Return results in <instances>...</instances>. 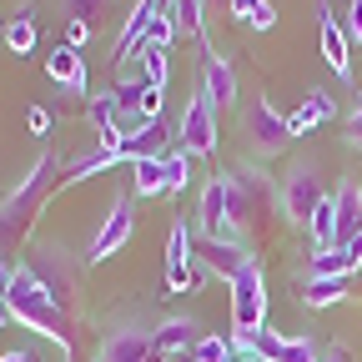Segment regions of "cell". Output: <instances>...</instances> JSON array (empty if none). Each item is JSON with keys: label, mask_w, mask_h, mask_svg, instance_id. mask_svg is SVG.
<instances>
[{"label": "cell", "mask_w": 362, "mask_h": 362, "mask_svg": "<svg viewBox=\"0 0 362 362\" xmlns=\"http://www.w3.org/2000/svg\"><path fill=\"white\" fill-rule=\"evenodd\" d=\"M56 181H66V161H61L56 151H45V156L30 166V176L21 181L6 202H0V257H11V252L25 247V237H30V226H35L45 197L56 192Z\"/></svg>", "instance_id": "6da1fadb"}, {"label": "cell", "mask_w": 362, "mask_h": 362, "mask_svg": "<svg viewBox=\"0 0 362 362\" xmlns=\"http://www.w3.org/2000/svg\"><path fill=\"white\" fill-rule=\"evenodd\" d=\"M6 302H11V317H16V322H25V327H35L40 337H56L61 347H71V317H66V307H61L51 292L30 277V267H21L16 277H11Z\"/></svg>", "instance_id": "7a4b0ae2"}, {"label": "cell", "mask_w": 362, "mask_h": 362, "mask_svg": "<svg viewBox=\"0 0 362 362\" xmlns=\"http://www.w3.org/2000/svg\"><path fill=\"white\" fill-rule=\"evenodd\" d=\"M267 216H272V181L262 171L226 176V221H232V232H267Z\"/></svg>", "instance_id": "3957f363"}, {"label": "cell", "mask_w": 362, "mask_h": 362, "mask_svg": "<svg viewBox=\"0 0 362 362\" xmlns=\"http://www.w3.org/2000/svg\"><path fill=\"white\" fill-rule=\"evenodd\" d=\"M262 327H267V277L257 262H247L232 277V342L247 352V342Z\"/></svg>", "instance_id": "277c9868"}, {"label": "cell", "mask_w": 362, "mask_h": 362, "mask_svg": "<svg viewBox=\"0 0 362 362\" xmlns=\"http://www.w3.org/2000/svg\"><path fill=\"white\" fill-rule=\"evenodd\" d=\"M176 146H187L192 156H216V111L206 96H192L176 126Z\"/></svg>", "instance_id": "5b68a950"}, {"label": "cell", "mask_w": 362, "mask_h": 362, "mask_svg": "<svg viewBox=\"0 0 362 362\" xmlns=\"http://www.w3.org/2000/svg\"><path fill=\"white\" fill-rule=\"evenodd\" d=\"M192 232L202 242H232V221H226V176H211L202 187V202H197V226Z\"/></svg>", "instance_id": "8992f818"}, {"label": "cell", "mask_w": 362, "mask_h": 362, "mask_svg": "<svg viewBox=\"0 0 362 362\" xmlns=\"http://www.w3.org/2000/svg\"><path fill=\"white\" fill-rule=\"evenodd\" d=\"M96 362H171V357L156 347L151 332H141V327H121V332H111V337L101 342Z\"/></svg>", "instance_id": "52a82bcc"}, {"label": "cell", "mask_w": 362, "mask_h": 362, "mask_svg": "<svg viewBox=\"0 0 362 362\" xmlns=\"http://www.w3.org/2000/svg\"><path fill=\"white\" fill-rule=\"evenodd\" d=\"M192 221H171V237H166V287L171 292H192L202 277L192 272Z\"/></svg>", "instance_id": "ba28073f"}, {"label": "cell", "mask_w": 362, "mask_h": 362, "mask_svg": "<svg viewBox=\"0 0 362 362\" xmlns=\"http://www.w3.org/2000/svg\"><path fill=\"white\" fill-rule=\"evenodd\" d=\"M247 136L257 141V151H282L292 141V126H287V116H277V106L267 96H257L247 106Z\"/></svg>", "instance_id": "9c48e42d"}, {"label": "cell", "mask_w": 362, "mask_h": 362, "mask_svg": "<svg viewBox=\"0 0 362 362\" xmlns=\"http://www.w3.org/2000/svg\"><path fill=\"white\" fill-rule=\"evenodd\" d=\"M30 277L51 292L61 307H71L76 302V292H81V277H76V267L66 262V252H40L35 257V267H30Z\"/></svg>", "instance_id": "30bf717a"}, {"label": "cell", "mask_w": 362, "mask_h": 362, "mask_svg": "<svg viewBox=\"0 0 362 362\" xmlns=\"http://www.w3.org/2000/svg\"><path fill=\"white\" fill-rule=\"evenodd\" d=\"M131 226H136V216H131V192H121V197H116V206H111V216L101 221V232L90 237V262H111V257L126 247Z\"/></svg>", "instance_id": "8fae6325"}, {"label": "cell", "mask_w": 362, "mask_h": 362, "mask_svg": "<svg viewBox=\"0 0 362 362\" xmlns=\"http://www.w3.org/2000/svg\"><path fill=\"white\" fill-rule=\"evenodd\" d=\"M247 357H257V362H322L307 337H282V332H267V327L247 342Z\"/></svg>", "instance_id": "7c38bea8"}, {"label": "cell", "mask_w": 362, "mask_h": 362, "mask_svg": "<svg viewBox=\"0 0 362 362\" xmlns=\"http://www.w3.org/2000/svg\"><path fill=\"white\" fill-rule=\"evenodd\" d=\"M327 202V192H322V176H317L312 166H297L292 176H287V216L292 221H312V211Z\"/></svg>", "instance_id": "4fadbf2b"}, {"label": "cell", "mask_w": 362, "mask_h": 362, "mask_svg": "<svg viewBox=\"0 0 362 362\" xmlns=\"http://www.w3.org/2000/svg\"><path fill=\"white\" fill-rule=\"evenodd\" d=\"M166 6H161V0H136V11L126 16V25H121V35H116V66H126L136 51H141V45H146V30H151V21L161 16Z\"/></svg>", "instance_id": "5bb4252c"}, {"label": "cell", "mask_w": 362, "mask_h": 362, "mask_svg": "<svg viewBox=\"0 0 362 362\" xmlns=\"http://www.w3.org/2000/svg\"><path fill=\"white\" fill-rule=\"evenodd\" d=\"M202 96L211 101V111L237 106V71L226 66V56H216V51H206V61H202Z\"/></svg>", "instance_id": "9a60e30c"}, {"label": "cell", "mask_w": 362, "mask_h": 362, "mask_svg": "<svg viewBox=\"0 0 362 362\" xmlns=\"http://www.w3.org/2000/svg\"><path fill=\"white\" fill-rule=\"evenodd\" d=\"M362 242V187L357 181H342L337 187V232H332V247L347 252Z\"/></svg>", "instance_id": "2e32d148"}, {"label": "cell", "mask_w": 362, "mask_h": 362, "mask_svg": "<svg viewBox=\"0 0 362 362\" xmlns=\"http://www.w3.org/2000/svg\"><path fill=\"white\" fill-rule=\"evenodd\" d=\"M317 25H322V61L337 71V81H347V71H352V61H347V25H337V16H332V6L327 0H317Z\"/></svg>", "instance_id": "e0dca14e"}, {"label": "cell", "mask_w": 362, "mask_h": 362, "mask_svg": "<svg viewBox=\"0 0 362 362\" xmlns=\"http://www.w3.org/2000/svg\"><path fill=\"white\" fill-rule=\"evenodd\" d=\"M45 76L56 86H66L71 96H86V61H81L76 45H56V51L45 56Z\"/></svg>", "instance_id": "ac0fdd59"}, {"label": "cell", "mask_w": 362, "mask_h": 362, "mask_svg": "<svg viewBox=\"0 0 362 362\" xmlns=\"http://www.w3.org/2000/svg\"><path fill=\"white\" fill-rule=\"evenodd\" d=\"M86 116H90V131H96V151H116L121 156V121H116V106H111V96H90V106H86Z\"/></svg>", "instance_id": "d6986e66"}, {"label": "cell", "mask_w": 362, "mask_h": 362, "mask_svg": "<svg viewBox=\"0 0 362 362\" xmlns=\"http://www.w3.org/2000/svg\"><path fill=\"white\" fill-rule=\"evenodd\" d=\"M151 337H156V347H161L166 357H176V352H192V347L202 342V327L192 322V317H166Z\"/></svg>", "instance_id": "ffe728a7"}, {"label": "cell", "mask_w": 362, "mask_h": 362, "mask_svg": "<svg viewBox=\"0 0 362 362\" xmlns=\"http://www.w3.org/2000/svg\"><path fill=\"white\" fill-rule=\"evenodd\" d=\"M337 116V101L327 96V90H307V101L287 116V126H292V136H307L312 126H322V121H332Z\"/></svg>", "instance_id": "44dd1931"}, {"label": "cell", "mask_w": 362, "mask_h": 362, "mask_svg": "<svg viewBox=\"0 0 362 362\" xmlns=\"http://www.w3.org/2000/svg\"><path fill=\"white\" fill-rule=\"evenodd\" d=\"M171 141V131H166V121H151L146 131H136V136H126V141H121V161H151L161 146Z\"/></svg>", "instance_id": "7402d4cb"}, {"label": "cell", "mask_w": 362, "mask_h": 362, "mask_svg": "<svg viewBox=\"0 0 362 362\" xmlns=\"http://www.w3.org/2000/svg\"><path fill=\"white\" fill-rule=\"evenodd\" d=\"M166 16L176 25V40H202L206 35V6L202 0H171Z\"/></svg>", "instance_id": "603a6c76"}, {"label": "cell", "mask_w": 362, "mask_h": 362, "mask_svg": "<svg viewBox=\"0 0 362 362\" xmlns=\"http://www.w3.org/2000/svg\"><path fill=\"white\" fill-rule=\"evenodd\" d=\"M202 257H206V267H211V272H221L226 282H232L247 262H257V257H252V252H242L237 242H202Z\"/></svg>", "instance_id": "cb8c5ba5"}, {"label": "cell", "mask_w": 362, "mask_h": 362, "mask_svg": "<svg viewBox=\"0 0 362 362\" xmlns=\"http://www.w3.org/2000/svg\"><path fill=\"white\" fill-rule=\"evenodd\" d=\"M297 297H302L307 307H332V302L347 297V282H342V277H302V282H297Z\"/></svg>", "instance_id": "d4e9b609"}, {"label": "cell", "mask_w": 362, "mask_h": 362, "mask_svg": "<svg viewBox=\"0 0 362 362\" xmlns=\"http://www.w3.org/2000/svg\"><path fill=\"white\" fill-rule=\"evenodd\" d=\"M6 45H11V56H30L35 51V6H21L6 21Z\"/></svg>", "instance_id": "484cf974"}, {"label": "cell", "mask_w": 362, "mask_h": 362, "mask_svg": "<svg viewBox=\"0 0 362 362\" xmlns=\"http://www.w3.org/2000/svg\"><path fill=\"white\" fill-rule=\"evenodd\" d=\"M131 192H136V197H161V192H171V181H166V161H161V156H151V161H136Z\"/></svg>", "instance_id": "4316f807"}, {"label": "cell", "mask_w": 362, "mask_h": 362, "mask_svg": "<svg viewBox=\"0 0 362 362\" xmlns=\"http://www.w3.org/2000/svg\"><path fill=\"white\" fill-rule=\"evenodd\" d=\"M121 156L116 151H86V156H76L71 166H66V187H76V181H86V176H96V171H111Z\"/></svg>", "instance_id": "83f0119b"}, {"label": "cell", "mask_w": 362, "mask_h": 362, "mask_svg": "<svg viewBox=\"0 0 362 362\" xmlns=\"http://www.w3.org/2000/svg\"><path fill=\"white\" fill-rule=\"evenodd\" d=\"M116 11V0H66V16L76 25H90V30H101V21Z\"/></svg>", "instance_id": "f1b7e54d"}, {"label": "cell", "mask_w": 362, "mask_h": 362, "mask_svg": "<svg viewBox=\"0 0 362 362\" xmlns=\"http://www.w3.org/2000/svg\"><path fill=\"white\" fill-rule=\"evenodd\" d=\"M131 61H141V81L151 86V90H161L166 86V71H171V61H166V51H156V45H141Z\"/></svg>", "instance_id": "f546056e"}, {"label": "cell", "mask_w": 362, "mask_h": 362, "mask_svg": "<svg viewBox=\"0 0 362 362\" xmlns=\"http://www.w3.org/2000/svg\"><path fill=\"white\" fill-rule=\"evenodd\" d=\"M307 232L317 237V247H332V232H337V197H327L322 206L312 211V221H307Z\"/></svg>", "instance_id": "4dcf8cb0"}, {"label": "cell", "mask_w": 362, "mask_h": 362, "mask_svg": "<svg viewBox=\"0 0 362 362\" xmlns=\"http://www.w3.org/2000/svg\"><path fill=\"white\" fill-rule=\"evenodd\" d=\"M161 161H166V181H171V192H187V187H192V151H187V146H176V151H166Z\"/></svg>", "instance_id": "1f68e13d"}, {"label": "cell", "mask_w": 362, "mask_h": 362, "mask_svg": "<svg viewBox=\"0 0 362 362\" xmlns=\"http://www.w3.org/2000/svg\"><path fill=\"white\" fill-rule=\"evenodd\" d=\"M192 362H237V342L232 337H202L192 347Z\"/></svg>", "instance_id": "d6a6232c"}, {"label": "cell", "mask_w": 362, "mask_h": 362, "mask_svg": "<svg viewBox=\"0 0 362 362\" xmlns=\"http://www.w3.org/2000/svg\"><path fill=\"white\" fill-rule=\"evenodd\" d=\"M247 25H257V30H272V25H277V11H272V0H257L252 16H247Z\"/></svg>", "instance_id": "836d02e7"}, {"label": "cell", "mask_w": 362, "mask_h": 362, "mask_svg": "<svg viewBox=\"0 0 362 362\" xmlns=\"http://www.w3.org/2000/svg\"><path fill=\"white\" fill-rule=\"evenodd\" d=\"M347 141L352 146H362V96L352 101V111H347Z\"/></svg>", "instance_id": "e575fe53"}, {"label": "cell", "mask_w": 362, "mask_h": 362, "mask_svg": "<svg viewBox=\"0 0 362 362\" xmlns=\"http://www.w3.org/2000/svg\"><path fill=\"white\" fill-rule=\"evenodd\" d=\"M141 116H146V121H161V90H151V86H146V96H141Z\"/></svg>", "instance_id": "d590c367"}, {"label": "cell", "mask_w": 362, "mask_h": 362, "mask_svg": "<svg viewBox=\"0 0 362 362\" xmlns=\"http://www.w3.org/2000/svg\"><path fill=\"white\" fill-rule=\"evenodd\" d=\"M347 35L362 40V0H347Z\"/></svg>", "instance_id": "8d00e7d4"}, {"label": "cell", "mask_w": 362, "mask_h": 362, "mask_svg": "<svg viewBox=\"0 0 362 362\" xmlns=\"http://www.w3.org/2000/svg\"><path fill=\"white\" fill-rule=\"evenodd\" d=\"M90 35H96V30H90V25H76V21L66 25V45H76V51H81V45H86Z\"/></svg>", "instance_id": "74e56055"}, {"label": "cell", "mask_w": 362, "mask_h": 362, "mask_svg": "<svg viewBox=\"0 0 362 362\" xmlns=\"http://www.w3.org/2000/svg\"><path fill=\"white\" fill-rule=\"evenodd\" d=\"M30 131H35V136H45V131H51V116H45V111H40V106H35V111H30Z\"/></svg>", "instance_id": "f35d334b"}, {"label": "cell", "mask_w": 362, "mask_h": 362, "mask_svg": "<svg viewBox=\"0 0 362 362\" xmlns=\"http://www.w3.org/2000/svg\"><path fill=\"white\" fill-rule=\"evenodd\" d=\"M11 277H16V272H11V262H6V257H0V297H6V292H11Z\"/></svg>", "instance_id": "ab89813d"}, {"label": "cell", "mask_w": 362, "mask_h": 362, "mask_svg": "<svg viewBox=\"0 0 362 362\" xmlns=\"http://www.w3.org/2000/svg\"><path fill=\"white\" fill-rule=\"evenodd\" d=\"M252 6H257V0H232V16H237V21H247V16H252Z\"/></svg>", "instance_id": "60d3db41"}, {"label": "cell", "mask_w": 362, "mask_h": 362, "mask_svg": "<svg viewBox=\"0 0 362 362\" xmlns=\"http://www.w3.org/2000/svg\"><path fill=\"white\" fill-rule=\"evenodd\" d=\"M0 362H35V352H25V347H16V352H6Z\"/></svg>", "instance_id": "b9f144b4"}, {"label": "cell", "mask_w": 362, "mask_h": 362, "mask_svg": "<svg viewBox=\"0 0 362 362\" xmlns=\"http://www.w3.org/2000/svg\"><path fill=\"white\" fill-rule=\"evenodd\" d=\"M6 322H11V302H6V297H0V327H6Z\"/></svg>", "instance_id": "7bdbcfd3"}, {"label": "cell", "mask_w": 362, "mask_h": 362, "mask_svg": "<svg viewBox=\"0 0 362 362\" xmlns=\"http://www.w3.org/2000/svg\"><path fill=\"white\" fill-rule=\"evenodd\" d=\"M202 6H211V11H232V0H202Z\"/></svg>", "instance_id": "ee69618b"}, {"label": "cell", "mask_w": 362, "mask_h": 362, "mask_svg": "<svg viewBox=\"0 0 362 362\" xmlns=\"http://www.w3.org/2000/svg\"><path fill=\"white\" fill-rule=\"evenodd\" d=\"M322 362H347V352H342V347H332V352H327Z\"/></svg>", "instance_id": "f6af8a7d"}, {"label": "cell", "mask_w": 362, "mask_h": 362, "mask_svg": "<svg viewBox=\"0 0 362 362\" xmlns=\"http://www.w3.org/2000/svg\"><path fill=\"white\" fill-rule=\"evenodd\" d=\"M0 40H6V25H0Z\"/></svg>", "instance_id": "bcb514c9"}, {"label": "cell", "mask_w": 362, "mask_h": 362, "mask_svg": "<svg viewBox=\"0 0 362 362\" xmlns=\"http://www.w3.org/2000/svg\"><path fill=\"white\" fill-rule=\"evenodd\" d=\"M242 362H257V357H242Z\"/></svg>", "instance_id": "7dc6e473"}, {"label": "cell", "mask_w": 362, "mask_h": 362, "mask_svg": "<svg viewBox=\"0 0 362 362\" xmlns=\"http://www.w3.org/2000/svg\"><path fill=\"white\" fill-rule=\"evenodd\" d=\"M161 6H171V0H161Z\"/></svg>", "instance_id": "c3c4849f"}]
</instances>
